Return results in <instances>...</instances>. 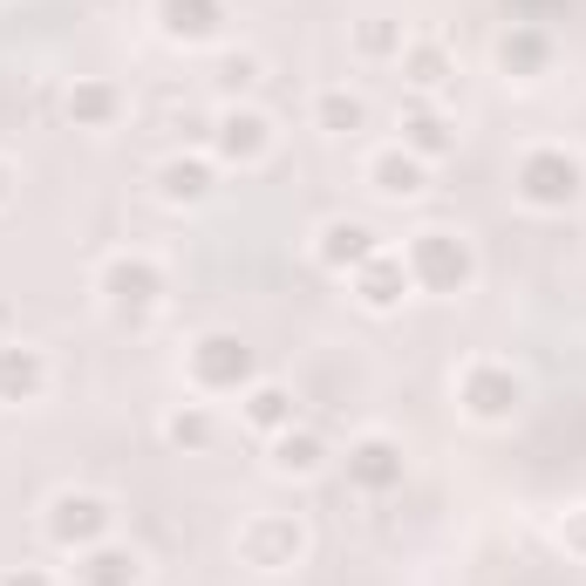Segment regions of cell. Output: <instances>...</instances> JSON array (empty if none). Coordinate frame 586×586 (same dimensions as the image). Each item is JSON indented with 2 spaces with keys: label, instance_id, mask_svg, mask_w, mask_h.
I'll list each match as a JSON object with an SVG mask.
<instances>
[{
  "label": "cell",
  "instance_id": "1",
  "mask_svg": "<svg viewBox=\"0 0 586 586\" xmlns=\"http://www.w3.org/2000/svg\"><path fill=\"white\" fill-rule=\"evenodd\" d=\"M525 199L532 205H566V199H579V164L573 158H532L525 164Z\"/></svg>",
  "mask_w": 586,
  "mask_h": 586
},
{
  "label": "cell",
  "instance_id": "2",
  "mask_svg": "<svg viewBox=\"0 0 586 586\" xmlns=\"http://www.w3.org/2000/svg\"><path fill=\"white\" fill-rule=\"evenodd\" d=\"M55 539H89V532H103L109 525V504L103 498H55Z\"/></svg>",
  "mask_w": 586,
  "mask_h": 586
},
{
  "label": "cell",
  "instance_id": "3",
  "mask_svg": "<svg viewBox=\"0 0 586 586\" xmlns=\"http://www.w3.org/2000/svg\"><path fill=\"white\" fill-rule=\"evenodd\" d=\"M375 191H382V199H416V191H423L416 158H396V150H388V158H375Z\"/></svg>",
  "mask_w": 586,
  "mask_h": 586
},
{
  "label": "cell",
  "instance_id": "4",
  "mask_svg": "<svg viewBox=\"0 0 586 586\" xmlns=\"http://www.w3.org/2000/svg\"><path fill=\"white\" fill-rule=\"evenodd\" d=\"M416 266H437V280H464V246L450 253V232H423V239H416Z\"/></svg>",
  "mask_w": 586,
  "mask_h": 586
},
{
  "label": "cell",
  "instance_id": "5",
  "mask_svg": "<svg viewBox=\"0 0 586 586\" xmlns=\"http://www.w3.org/2000/svg\"><path fill=\"white\" fill-rule=\"evenodd\" d=\"M403 280H409V273H403L396 259H375V253H369V273H362V287H369V294H362V300H369V307H388V300L403 294Z\"/></svg>",
  "mask_w": 586,
  "mask_h": 586
},
{
  "label": "cell",
  "instance_id": "6",
  "mask_svg": "<svg viewBox=\"0 0 586 586\" xmlns=\"http://www.w3.org/2000/svg\"><path fill=\"white\" fill-rule=\"evenodd\" d=\"M225 158H259V150H266V124H259V116H225Z\"/></svg>",
  "mask_w": 586,
  "mask_h": 586
},
{
  "label": "cell",
  "instance_id": "7",
  "mask_svg": "<svg viewBox=\"0 0 586 586\" xmlns=\"http://www.w3.org/2000/svg\"><path fill=\"white\" fill-rule=\"evenodd\" d=\"M512 403H519V382H512V375H491V382L478 375V382H471V409H478V416H504Z\"/></svg>",
  "mask_w": 586,
  "mask_h": 586
},
{
  "label": "cell",
  "instance_id": "8",
  "mask_svg": "<svg viewBox=\"0 0 586 586\" xmlns=\"http://www.w3.org/2000/svg\"><path fill=\"white\" fill-rule=\"evenodd\" d=\"M205 355H199V375L205 382H225V375H246V355H232V341L225 334H212V341H199Z\"/></svg>",
  "mask_w": 586,
  "mask_h": 586
},
{
  "label": "cell",
  "instance_id": "9",
  "mask_svg": "<svg viewBox=\"0 0 586 586\" xmlns=\"http://www.w3.org/2000/svg\"><path fill=\"white\" fill-rule=\"evenodd\" d=\"M89 586H137V553H96Z\"/></svg>",
  "mask_w": 586,
  "mask_h": 586
},
{
  "label": "cell",
  "instance_id": "10",
  "mask_svg": "<svg viewBox=\"0 0 586 586\" xmlns=\"http://www.w3.org/2000/svg\"><path fill=\"white\" fill-rule=\"evenodd\" d=\"M34 382H42V369H34V355H28V348H21V355L8 348V355H0V388H21V396H28Z\"/></svg>",
  "mask_w": 586,
  "mask_h": 586
},
{
  "label": "cell",
  "instance_id": "11",
  "mask_svg": "<svg viewBox=\"0 0 586 586\" xmlns=\"http://www.w3.org/2000/svg\"><path fill=\"white\" fill-rule=\"evenodd\" d=\"M321 124H328V130H355V124H362V103L341 96V89H328V96H321Z\"/></svg>",
  "mask_w": 586,
  "mask_h": 586
},
{
  "label": "cell",
  "instance_id": "12",
  "mask_svg": "<svg viewBox=\"0 0 586 586\" xmlns=\"http://www.w3.org/2000/svg\"><path fill=\"white\" fill-rule=\"evenodd\" d=\"M164 191H171V199H199V191H205V171H199V164H191V171L171 164V171H164Z\"/></svg>",
  "mask_w": 586,
  "mask_h": 586
},
{
  "label": "cell",
  "instance_id": "13",
  "mask_svg": "<svg viewBox=\"0 0 586 586\" xmlns=\"http://www.w3.org/2000/svg\"><path fill=\"white\" fill-rule=\"evenodd\" d=\"M315 464H321V450L307 444V437H300V444H294V437L280 444V471H315Z\"/></svg>",
  "mask_w": 586,
  "mask_h": 586
},
{
  "label": "cell",
  "instance_id": "14",
  "mask_svg": "<svg viewBox=\"0 0 586 586\" xmlns=\"http://www.w3.org/2000/svg\"><path fill=\"white\" fill-rule=\"evenodd\" d=\"M253 423H287V396H280V388H259V396H253Z\"/></svg>",
  "mask_w": 586,
  "mask_h": 586
},
{
  "label": "cell",
  "instance_id": "15",
  "mask_svg": "<svg viewBox=\"0 0 586 586\" xmlns=\"http://www.w3.org/2000/svg\"><path fill=\"white\" fill-rule=\"evenodd\" d=\"M171 437H178V444H205V437H212V423H205L199 409H191V416H171Z\"/></svg>",
  "mask_w": 586,
  "mask_h": 586
},
{
  "label": "cell",
  "instance_id": "16",
  "mask_svg": "<svg viewBox=\"0 0 586 586\" xmlns=\"http://www.w3.org/2000/svg\"><path fill=\"white\" fill-rule=\"evenodd\" d=\"M409 68H416V83H444V55H437V49H416Z\"/></svg>",
  "mask_w": 586,
  "mask_h": 586
},
{
  "label": "cell",
  "instance_id": "17",
  "mask_svg": "<svg viewBox=\"0 0 586 586\" xmlns=\"http://www.w3.org/2000/svg\"><path fill=\"white\" fill-rule=\"evenodd\" d=\"M8 586H49V579H42V573H14Z\"/></svg>",
  "mask_w": 586,
  "mask_h": 586
}]
</instances>
